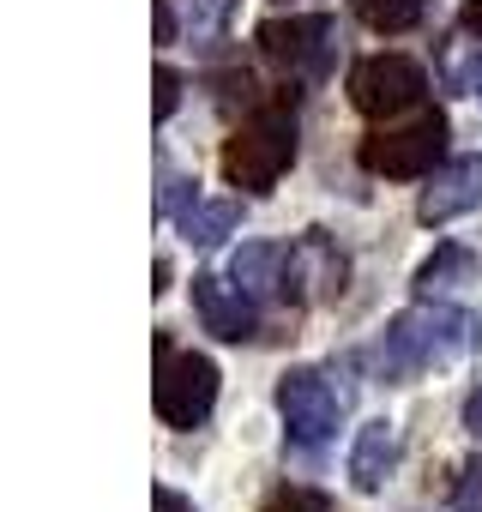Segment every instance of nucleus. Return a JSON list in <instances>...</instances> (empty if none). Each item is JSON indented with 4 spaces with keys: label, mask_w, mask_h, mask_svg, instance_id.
Returning <instances> with one entry per match:
<instances>
[{
    "label": "nucleus",
    "mask_w": 482,
    "mask_h": 512,
    "mask_svg": "<svg viewBox=\"0 0 482 512\" xmlns=\"http://www.w3.org/2000/svg\"><path fill=\"white\" fill-rule=\"evenodd\" d=\"M476 344H482V320L470 308H458V302H422L416 296V308H404V314L386 320V332L374 344V374L386 386H410L428 368H458Z\"/></svg>",
    "instance_id": "f257e3e1"
},
{
    "label": "nucleus",
    "mask_w": 482,
    "mask_h": 512,
    "mask_svg": "<svg viewBox=\"0 0 482 512\" xmlns=\"http://www.w3.org/2000/svg\"><path fill=\"white\" fill-rule=\"evenodd\" d=\"M302 127H296V109H290V97H272V103H254L248 109V121H241L229 139H223V181L229 187H241V193H272L278 181H284V169L296 163V139Z\"/></svg>",
    "instance_id": "f03ea898"
},
{
    "label": "nucleus",
    "mask_w": 482,
    "mask_h": 512,
    "mask_svg": "<svg viewBox=\"0 0 482 512\" xmlns=\"http://www.w3.org/2000/svg\"><path fill=\"white\" fill-rule=\"evenodd\" d=\"M446 139H452L446 115H440V109H422V115L404 121V127L368 133V139L356 145V163H362L368 175H386V181H428V175L446 163Z\"/></svg>",
    "instance_id": "7ed1b4c3"
},
{
    "label": "nucleus",
    "mask_w": 482,
    "mask_h": 512,
    "mask_svg": "<svg viewBox=\"0 0 482 512\" xmlns=\"http://www.w3.org/2000/svg\"><path fill=\"white\" fill-rule=\"evenodd\" d=\"M254 43H260V55H266L284 79L320 85V79H332V67H338L344 31H338L332 13H290V19H266V25L254 31Z\"/></svg>",
    "instance_id": "20e7f679"
},
{
    "label": "nucleus",
    "mask_w": 482,
    "mask_h": 512,
    "mask_svg": "<svg viewBox=\"0 0 482 512\" xmlns=\"http://www.w3.org/2000/svg\"><path fill=\"white\" fill-rule=\"evenodd\" d=\"M272 404H278L284 434H290L296 446H320V440H332V434H338L350 392H344V386H332V374H326V368H308V362H302V368H284V374H278Z\"/></svg>",
    "instance_id": "39448f33"
},
{
    "label": "nucleus",
    "mask_w": 482,
    "mask_h": 512,
    "mask_svg": "<svg viewBox=\"0 0 482 512\" xmlns=\"http://www.w3.org/2000/svg\"><path fill=\"white\" fill-rule=\"evenodd\" d=\"M217 392H223V374H217L211 356L175 350V356L157 362V392H151V404H157V416H163L169 428H205L211 410H217Z\"/></svg>",
    "instance_id": "423d86ee"
},
{
    "label": "nucleus",
    "mask_w": 482,
    "mask_h": 512,
    "mask_svg": "<svg viewBox=\"0 0 482 512\" xmlns=\"http://www.w3.org/2000/svg\"><path fill=\"white\" fill-rule=\"evenodd\" d=\"M422 97H428V73L410 55H368L350 67V103L368 121H398L422 109Z\"/></svg>",
    "instance_id": "0eeeda50"
},
{
    "label": "nucleus",
    "mask_w": 482,
    "mask_h": 512,
    "mask_svg": "<svg viewBox=\"0 0 482 512\" xmlns=\"http://www.w3.org/2000/svg\"><path fill=\"white\" fill-rule=\"evenodd\" d=\"M350 290V260L344 247L326 229H302L290 241V260H284V302L308 308V302H338Z\"/></svg>",
    "instance_id": "6e6552de"
},
{
    "label": "nucleus",
    "mask_w": 482,
    "mask_h": 512,
    "mask_svg": "<svg viewBox=\"0 0 482 512\" xmlns=\"http://www.w3.org/2000/svg\"><path fill=\"white\" fill-rule=\"evenodd\" d=\"M193 314L217 344H248L260 338V302L241 290L229 272H193Z\"/></svg>",
    "instance_id": "1a4fd4ad"
},
{
    "label": "nucleus",
    "mask_w": 482,
    "mask_h": 512,
    "mask_svg": "<svg viewBox=\"0 0 482 512\" xmlns=\"http://www.w3.org/2000/svg\"><path fill=\"white\" fill-rule=\"evenodd\" d=\"M476 205H482V151L446 157V163L428 175V187L416 193V217H422L428 229L458 223V217H470Z\"/></svg>",
    "instance_id": "9d476101"
},
{
    "label": "nucleus",
    "mask_w": 482,
    "mask_h": 512,
    "mask_svg": "<svg viewBox=\"0 0 482 512\" xmlns=\"http://www.w3.org/2000/svg\"><path fill=\"white\" fill-rule=\"evenodd\" d=\"M392 470H398V428H392L386 416H374V422H362V428H356L344 476H350V488H356V494H380V488L392 482Z\"/></svg>",
    "instance_id": "9b49d317"
},
{
    "label": "nucleus",
    "mask_w": 482,
    "mask_h": 512,
    "mask_svg": "<svg viewBox=\"0 0 482 512\" xmlns=\"http://www.w3.org/2000/svg\"><path fill=\"white\" fill-rule=\"evenodd\" d=\"M482 278V260H476V247H464V241H440L428 260L416 266V278H410V290L422 296V302H452L458 290H470Z\"/></svg>",
    "instance_id": "f8f14e48"
},
{
    "label": "nucleus",
    "mask_w": 482,
    "mask_h": 512,
    "mask_svg": "<svg viewBox=\"0 0 482 512\" xmlns=\"http://www.w3.org/2000/svg\"><path fill=\"white\" fill-rule=\"evenodd\" d=\"M284 260H290L284 241H241V247L229 253V278L266 308V302L284 296Z\"/></svg>",
    "instance_id": "ddd939ff"
},
{
    "label": "nucleus",
    "mask_w": 482,
    "mask_h": 512,
    "mask_svg": "<svg viewBox=\"0 0 482 512\" xmlns=\"http://www.w3.org/2000/svg\"><path fill=\"white\" fill-rule=\"evenodd\" d=\"M440 85L452 97H476L482 91V37L476 31H458L440 43Z\"/></svg>",
    "instance_id": "4468645a"
},
{
    "label": "nucleus",
    "mask_w": 482,
    "mask_h": 512,
    "mask_svg": "<svg viewBox=\"0 0 482 512\" xmlns=\"http://www.w3.org/2000/svg\"><path fill=\"white\" fill-rule=\"evenodd\" d=\"M175 223H181V241H193V247H217L223 235H235V223H241V199H193Z\"/></svg>",
    "instance_id": "2eb2a0df"
},
{
    "label": "nucleus",
    "mask_w": 482,
    "mask_h": 512,
    "mask_svg": "<svg viewBox=\"0 0 482 512\" xmlns=\"http://www.w3.org/2000/svg\"><path fill=\"white\" fill-rule=\"evenodd\" d=\"M422 7H428V0H350V13H356L368 31H380V37L416 31V25H422Z\"/></svg>",
    "instance_id": "dca6fc26"
},
{
    "label": "nucleus",
    "mask_w": 482,
    "mask_h": 512,
    "mask_svg": "<svg viewBox=\"0 0 482 512\" xmlns=\"http://www.w3.org/2000/svg\"><path fill=\"white\" fill-rule=\"evenodd\" d=\"M260 512H332V494L314 488V482H278V488L260 500Z\"/></svg>",
    "instance_id": "f3484780"
},
{
    "label": "nucleus",
    "mask_w": 482,
    "mask_h": 512,
    "mask_svg": "<svg viewBox=\"0 0 482 512\" xmlns=\"http://www.w3.org/2000/svg\"><path fill=\"white\" fill-rule=\"evenodd\" d=\"M199 181H187V175H175V163L169 157H157V217H181L199 193H193Z\"/></svg>",
    "instance_id": "a211bd4d"
},
{
    "label": "nucleus",
    "mask_w": 482,
    "mask_h": 512,
    "mask_svg": "<svg viewBox=\"0 0 482 512\" xmlns=\"http://www.w3.org/2000/svg\"><path fill=\"white\" fill-rule=\"evenodd\" d=\"M181 85H187V79H181L175 67H157V73H151V115H157V127L181 109Z\"/></svg>",
    "instance_id": "6ab92c4d"
},
{
    "label": "nucleus",
    "mask_w": 482,
    "mask_h": 512,
    "mask_svg": "<svg viewBox=\"0 0 482 512\" xmlns=\"http://www.w3.org/2000/svg\"><path fill=\"white\" fill-rule=\"evenodd\" d=\"M151 512H193V500H187L181 488H169V482H157V488H151Z\"/></svg>",
    "instance_id": "aec40b11"
},
{
    "label": "nucleus",
    "mask_w": 482,
    "mask_h": 512,
    "mask_svg": "<svg viewBox=\"0 0 482 512\" xmlns=\"http://www.w3.org/2000/svg\"><path fill=\"white\" fill-rule=\"evenodd\" d=\"M464 434H470V440L482 446V386H476V392L464 398Z\"/></svg>",
    "instance_id": "412c9836"
},
{
    "label": "nucleus",
    "mask_w": 482,
    "mask_h": 512,
    "mask_svg": "<svg viewBox=\"0 0 482 512\" xmlns=\"http://www.w3.org/2000/svg\"><path fill=\"white\" fill-rule=\"evenodd\" d=\"M151 13H157V43H175V7L169 0H151Z\"/></svg>",
    "instance_id": "4be33fe9"
},
{
    "label": "nucleus",
    "mask_w": 482,
    "mask_h": 512,
    "mask_svg": "<svg viewBox=\"0 0 482 512\" xmlns=\"http://www.w3.org/2000/svg\"><path fill=\"white\" fill-rule=\"evenodd\" d=\"M169 284H175V266L157 260V266H151V296H169Z\"/></svg>",
    "instance_id": "5701e85b"
},
{
    "label": "nucleus",
    "mask_w": 482,
    "mask_h": 512,
    "mask_svg": "<svg viewBox=\"0 0 482 512\" xmlns=\"http://www.w3.org/2000/svg\"><path fill=\"white\" fill-rule=\"evenodd\" d=\"M458 25H464V31H476V37H482V0H464V13H458Z\"/></svg>",
    "instance_id": "b1692460"
}]
</instances>
